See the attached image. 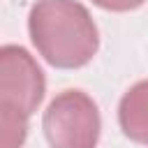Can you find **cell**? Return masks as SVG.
<instances>
[{
    "label": "cell",
    "mask_w": 148,
    "mask_h": 148,
    "mask_svg": "<svg viewBox=\"0 0 148 148\" xmlns=\"http://www.w3.org/2000/svg\"><path fill=\"white\" fill-rule=\"evenodd\" d=\"M28 32L37 53L58 69L83 67L99 49L97 25L79 0H37Z\"/></svg>",
    "instance_id": "obj_1"
},
{
    "label": "cell",
    "mask_w": 148,
    "mask_h": 148,
    "mask_svg": "<svg viewBox=\"0 0 148 148\" xmlns=\"http://www.w3.org/2000/svg\"><path fill=\"white\" fill-rule=\"evenodd\" d=\"M44 136L51 148H95L99 141V111L83 90H62L44 111Z\"/></svg>",
    "instance_id": "obj_2"
},
{
    "label": "cell",
    "mask_w": 148,
    "mask_h": 148,
    "mask_svg": "<svg viewBox=\"0 0 148 148\" xmlns=\"http://www.w3.org/2000/svg\"><path fill=\"white\" fill-rule=\"evenodd\" d=\"M46 79L37 60L16 44L0 49V111L30 118L42 104Z\"/></svg>",
    "instance_id": "obj_3"
},
{
    "label": "cell",
    "mask_w": 148,
    "mask_h": 148,
    "mask_svg": "<svg viewBox=\"0 0 148 148\" xmlns=\"http://www.w3.org/2000/svg\"><path fill=\"white\" fill-rule=\"evenodd\" d=\"M118 123L127 139L148 146V79L134 83L118 104Z\"/></svg>",
    "instance_id": "obj_4"
},
{
    "label": "cell",
    "mask_w": 148,
    "mask_h": 148,
    "mask_svg": "<svg viewBox=\"0 0 148 148\" xmlns=\"http://www.w3.org/2000/svg\"><path fill=\"white\" fill-rule=\"evenodd\" d=\"M0 148H21L28 136V118L0 111Z\"/></svg>",
    "instance_id": "obj_5"
},
{
    "label": "cell",
    "mask_w": 148,
    "mask_h": 148,
    "mask_svg": "<svg viewBox=\"0 0 148 148\" xmlns=\"http://www.w3.org/2000/svg\"><path fill=\"white\" fill-rule=\"evenodd\" d=\"M92 2L102 9H109V12H130V9L141 7L146 0H92Z\"/></svg>",
    "instance_id": "obj_6"
}]
</instances>
